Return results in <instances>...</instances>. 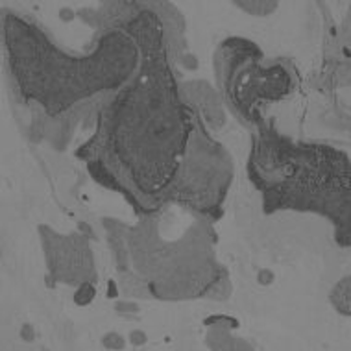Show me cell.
Instances as JSON below:
<instances>
[{
    "instance_id": "cell-2",
    "label": "cell",
    "mask_w": 351,
    "mask_h": 351,
    "mask_svg": "<svg viewBox=\"0 0 351 351\" xmlns=\"http://www.w3.org/2000/svg\"><path fill=\"white\" fill-rule=\"evenodd\" d=\"M331 302L342 315L351 316V278L340 281L333 289Z\"/></svg>"
},
{
    "instance_id": "cell-4",
    "label": "cell",
    "mask_w": 351,
    "mask_h": 351,
    "mask_svg": "<svg viewBox=\"0 0 351 351\" xmlns=\"http://www.w3.org/2000/svg\"><path fill=\"white\" fill-rule=\"evenodd\" d=\"M102 344L104 348H108L111 351H122L126 348V340L119 333H108L102 339Z\"/></svg>"
},
{
    "instance_id": "cell-8",
    "label": "cell",
    "mask_w": 351,
    "mask_h": 351,
    "mask_svg": "<svg viewBox=\"0 0 351 351\" xmlns=\"http://www.w3.org/2000/svg\"><path fill=\"white\" fill-rule=\"evenodd\" d=\"M23 339H25V340L34 339V333H32V326L23 327Z\"/></svg>"
},
{
    "instance_id": "cell-1",
    "label": "cell",
    "mask_w": 351,
    "mask_h": 351,
    "mask_svg": "<svg viewBox=\"0 0 351 351\" xmlns=\"http://www.w3.org/2000/svg\"><path fill=\"white\" fill-rule=\"evenodd\" d=\"M237 326L235 320H230L228 324L218 322L217 326H213L207 333L206 344L211 351H254V348L243 339H235L230 333V327Z\"/></svg>"
},
{
    "instance_id": "cell-3",
    "label": "cell",
    "mask_w": 351,
    "mask_h": 351,
    "mask_svg": "<svg viewBox=\"0 0 351 351\" xmlns=\"http://www.w3.org/2000/svg\"><path fill=\"white\" fill-rule=\"evenodd\" d=\"M95 296H97L95 285L89 283V281H84V283H80V287L76 289V292H74V303L85 307V305H89V303L95 300Z\"/></svg>"
},
{
    "instance_id": "cell-6",
    "label": "cell",
    "mask_w": 351,
    "mask_h": 351,
    "mask_svg": "<svg viewBox=\"0 0 351 351\" xmlns=\"http://www.w3.org/2000/svg\"><path fill=\"white\" fill-rule=\"evenodd\" d=\"M261 285H268L274 281V274L270 270H261L259 272V279H257Z\"/></svg>"
},
{
    "instance_id": "cell-5",
    "label": "cell",
    "mask_w": 351,
    "mask_h": 351,
    "mask_svg": "<svg viewBox=\"0 0 351 351\" xmlns=\"http://www.w3.org/2000/svg\"><path fill=\"white\" fill-rule=\"evenodd\" d=\"M130 342L134 346H143L146 344V333L145 331H141V329H135L130 333Z\"/></svg>"
},
{
    "instance_id": "cell-7",
    "label": "cell",
    "mask_w": 351,
    "mask_h": 351,
    "mask_svg": "<svg viewBox=\"0 0 351 351\" xmlns=\"http://www.w3.org/2000/svg\"><path fill=\"white\" fill-rule=\"evenodd\" d=\"M117 311H121V313H135L137 305L135 303H117Z\"/></svg>"
},
{
    "instance_id": "cell-9",
    "label": "cell",
    "mask_w": 351,
    "mask_h": 351,
    "mask_svg": "<svg viewBox=\"0 0 351 351\" xmlns=\"http://www.w3.org/2000/svg\"><path fill=\"white\" fill-rule=\"evenodd\" d=\"M109 298L117 296V287H113V281H109V292H108Z\"/></svg>"
}]
</instances>
